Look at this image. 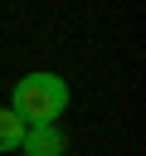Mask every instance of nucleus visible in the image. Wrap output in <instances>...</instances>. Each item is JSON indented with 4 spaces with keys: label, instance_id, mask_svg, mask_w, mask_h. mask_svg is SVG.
Here are the masks:
<instances>
[{
    "label": "nucleus",
    "instance_id": "obj_1",
    "mask_svg": "<svg viewBox=\"0 0 146 156\" xmlns=\"http://www.w3.org/2000/svg\"><path fill=\"white\" fill-rule=\"evenodd\" d=\"M63 107H68V83L58 73H24L10 93V112L24 127H54Z\"/></svg>",
    "mask_w": 146,
    "mask_h": 156
},
{
    "label": "nucleus",
    "instance_id": "obj_2",
    "mask_svg": "<svg viewBox=\"0 0 146 156\" xmlns=\"http://www.w3.org/2000/svg\"><path fill=\"white\" fill-rule=\"evenodd\" d=\"M19 151H24V156H63V151H68V141H63V132H58V127H24Z\"/></svg>",
    "mask_w": 146,
    "mask_h": 156
},
{
    "label": "nucleus",
    "instance_id": "obj_3",
    "mask_svg": "<svg viewBox=\"0 0 146 156\" xmlns=\"http://www.w3.org/2000/svg\"><path fill=\"white\" fill-rule=\"evenodd\" d=\"M19 141H24V122L10 107H0V151H19Z\"/></svg>",
    "mask_w": 146,
    "mask_h": 156
}]
</instances>
